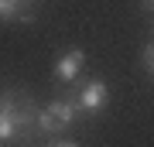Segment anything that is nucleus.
<instances>
[{
  "label": "nucleus",
  "instance_id": "nucleus-3",
  "mask_svg": "<svg viewBox=\"0 0 154 147\" xmlns=\"http://www.w3.org/2000/svg\"><path fill=\"white\" fill-rule=\"evenodd\" d=\"M82 65H86V51L82 48H69L55 62V79L58 82H75L79 75H82Z\"/></svg>",
  "mask_w": 154,
  "mask_h": 147
},
{
  "label": "nucleus",
  "instance_id": "nucleus-5",
  "mask_svg": "<svg viewBox=\"0 0 154 147\" xmlns=\"http://www.w3.org/2000/svg\"><path fill=\"white\" fill-rule=\"evenodd\" d=\"M14 140H21V137H17V127L11 120L7 99H4V93H0V147H7V144H14Z\"/></svg>",
  "mask_w": 154,
  "mask_h": 147
},
{
  "label": "nucleus",
  "instance_id": "nucleus-7",
  "mask_svg": "<svg viewBox=\"0 0 154 147\" xmlns=\"http://www.w3.org/2000/svg\"><path fill=\"white\" fill-rule=\"evenodd\" d=\"M51 147H79V144H72V140H58V144H51Z\"/></svg>",
  "mask_w": 154,
  "mask_h": 147
},
{
  "label": "nucleus",
  "instance_id": "nucleus-8",
  "mask_svg": "<svg viewBox=\"0 0 154 147\" xmlns=\"http://www.w3.org/2000/svg\"><path fill=\"white\" fill-rule=\"evenodd\" d=\"M144 7H151V11H154V0H144Z\"/></svg>",
  "mask_w": 154,
  "mask_h": 147
},
{
  "label": "nucleus",
  "instance_id": "nucleus-9",
  "mask_svg": "<svg viewBox=\"0 0 154 147\" xmlns=\"http://www.w3.org/2000/svg\"><path fill=\"white\" fill-rule=\"evenodd\" d=\"M24 4H34V0H24Z\"/></svg>",
  "mask_w": 154,
  "mask_h": 147
},
{
  "label": "nucleus",
  "instance_id": "nucleus-4",
  "mask_svg": "<svg viewBox=\"0 0 154 147\" xmlns=\"http://www.w3.org/2000/svg\"><path fill=\"white\" fill-rule=\"evenodd\" d=\"M0 21L4 24H34V4H24V0H0Z\"/></svg>",
  "mask_w": 154,
  "mask_h": 147
},
{
  "label": "nucleus",
  "instance_id": "nucleus-1",
  "mask_svg": "<svg viewBox=\"0 0 154 147\" xmlns=\"http://www.w3.org/2000/svg\"><path fill=\"white\" fill-rule=\"evenodd\" d=\"M75 103H79V109H82V116L103 113L106 103H110V89H106V82H103V79L82 82V86H79V93H75Z\"/></svg>",
  "mask_w": 154,
  "mask_h": 147
},
{
  "label": "nucleus",
  "instance_id": "nucleus-2",
  "mask_svg": "<svg viewBox=\"0 0 154 147\" xmlns=\"http://www.w3.org/2000/svg\"><path fill=\"white\" fill-rule=\"evenodd\" d=\"M45 109L55 116V123L62 127V130H69L72 123H79V120H82V109H79L75 96H55L48 106H45Z\"/></svg>",
  "mask_w": 154,
  "mask_h": 147
},
{
  "label": "nucleus",
  "instance_id": "nucleus-6",
  "mask_svg": "<svg viewBox=\"0 0 154 147\" xmlns=\"http://www.w3.org/2000/svg\"><path fill=\"white\" fill-rule=\"evenodd\" d=\"M140 62H144V69H147L151 75H154V41L147 44V48H144V55H140Z\"/></svg>",
  "mask_w": 154,
  "mask_h": 147
}]
</instances>
